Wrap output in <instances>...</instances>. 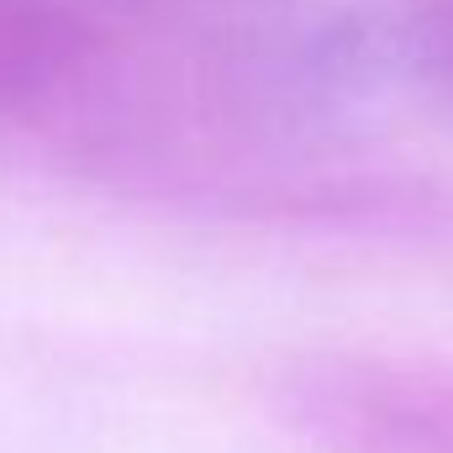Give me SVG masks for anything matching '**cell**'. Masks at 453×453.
Returning a JSON list of instances; mask_svg holds the SVG:
<instances>
[{"instance_id": "cell-2", "label": "cell", "mask_w": 453, "mask_h": 453, "mask_svg": "<svg viewBox=\"0 0 453 453\" xmlns=\"http://www.w3.org/2000/svg\"><path fill=\"white\" fill-rule=\"evenodd\" d=\"M290 417L322 453H453V369L333 358L290 380Z\"/></svg>"}, {"instance_id": "cell-3", "label": "cell", "mask_w": 453, "mask_h": 453, "mask_svg": "<svg viewBox=\"0 0 453 453\" xmlns=\"http://www.w3.org/2000/svg\"><path fill=\"white\" fill-rule=\"evenodd\" d=\"M395 64L427 96L453 106V0H427L395 27Z\"/></svg>"}, {"instance_id": "cell-1", "label": "cell", "mask_w": 453, "mask_h": 453, "mask_svg": "<svg viewBox=\"0 0 453 453\" xmlns=\"http://www.w3.org/2000/svg\"><path fill=\"white\" fill-rule=\"evenodd\" d=\"M180 0H0V121L69 127L142 64Z\"/></svg>"}]
</instances>
